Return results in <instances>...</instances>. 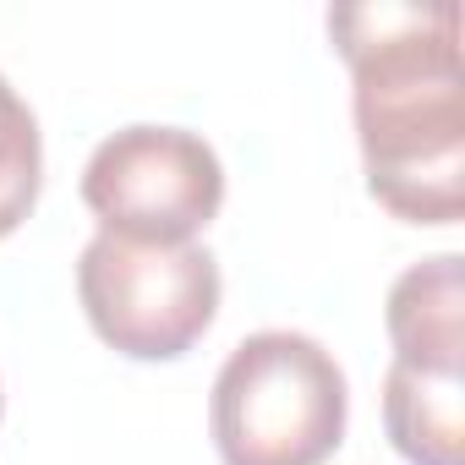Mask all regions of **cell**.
Segmentation results:
<instances>
[{"label": "cell", "instance_id": "cell-1", "mask_svg": "<svg viewBox=\"0 0 465 465\" xmlns=\"http://www.w3.org/2000/svg\"><path fill=\"white\" fill-rule=\"evenodd\" d=\"M334 50L351 66V115L367 192L405 224L465 213V83L460 6H334Z\"/></svg>", "mask_w": 465, "mask_h": 465}, {"label": "cell", "instance_id": "cell-2", "mask_svg": "<svg viewBox=\"0 0 465 465\" xmlns=\"http://www.w3.org/2000/svg\"><path fill=\"white\" fill-rule=\"evenodd\" d=\"M345 372L296 329L247 334L224 356L208 400L224 465H323L345 443Z\"/></svg>", "mask_w": 465, "mask_h": 465}, {"label": "cell", "instance_id": "cell-3", "mask_svg": "<svg viewBox=\"0 0 465 465\" xmlns=\"http://www.w3.org/2000/svg\"><path fill=\"white\" fill-rule=\"evenodd\" d=\"M77 296L104 345L132 361H175L219 312V263L197 242L153 247L99 230L77 258Z\"/></svg>", "mask_w": 465, "mask_h": 465}, {"label": "cell", "instance_id": "cell-4", "mask_svg": "<svg viewBox=\"0 0 465 465\" xmlns=\"http://www.w3.org/2000/svg\"><path fill=\"white\" fill-rule=\"evenodd\" d=\"M83 203L110 236L186 247L224 203V164L197 132L126 126L94 148Z\"/></svg>", "mask_w": 465, "mask_h": 465}, {"label": "cell", "instance_id": "cell-5", "mask_svg": "<svg viewBox=\"0 0 465 465\" xmlns=\"http://www.w3.org/2000/svg\"><path fill=\"white\" fill-rule=\"evenodd\" d=\"M394 361L427 372H465V269L454 252L405 269L383 307Z\"/></svg>", "mask_w": 465, "mask_h": 465}, {"label": "cell", "instance_id": "cell-6", "mask_svg": "<svg viewBox=\"0 0 465 465\" xmlns=\"http://www.w3.org/2000/svg\"><path fill=\"white\" fill-rule=\"evenodd\" d=\"M383 427L411 465H465V372L389 361Z\"/></svg>", "mask_w": 465, "mask_h": 465}, {"label": "cell", "instance_id": "cell-7", "mask_svg": "<svg viewBox=\"0 0 465 465\" xmlns=\"http://www.w3.org/2000/svg\"><path fill=\"white\" fill-rule=\"evenodd\" d=\"M39 181H45L39 121L23 104V94L0 77V236H12V230L34 213Z\"/></svg>", "mask_w": 465, "mask_h": 465}]
</instances>
